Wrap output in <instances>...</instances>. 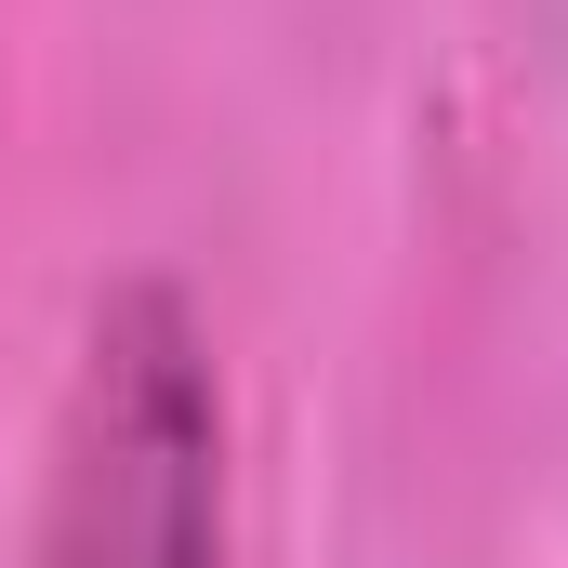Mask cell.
Listing matches in <instances>:
<instances>
[{
	"label": "cell",
	"instance_id": "6da1fadb",
	"mask_svg": "<svg viewBox=\"0 0 568 568\" xmlns=\"http://www.w3.org/2000/svg\"><path fill=\"white\" fill-rule=\"evenodd\" d=\"M40 568H225V410L172 291H106L53 424Z\"/></svg>",
	"mask_w": 568,
	"mask_h": 568
}]
</instances>
